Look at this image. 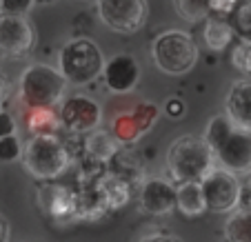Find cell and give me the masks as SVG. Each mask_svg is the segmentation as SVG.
Returning <instances> with one entry per match:
<instances>
[{"instance_id": "5", "label": "cell", "mask_w": 251, "mask_h": 242, "mask_svg": "<svg viewBox=\"0 0 251 242\" xmlns=\"http://www.w3.org/2000/svg\"><path fill=\"white\" fill-rule=\"evenodd\" d=\"M67 89V80L56 67L33 62L18 80V96L25 107H56Z\"/></svg>"}, {"instance_id": "10", "label": "cell", "mask_w": 251, "mask_h": 242, "mask_svg": "<svg viewBox=\"0 0 251 242\" xmlns=\"http://www.w3.org/2000/svg\"><path fill=\"white\" fill-rule=\"evenodd\" d=\"M60 109H58V118L60 124L65 129L74 133H89L94 129H98L100 120H102V109L89 96H69L62 102H58Z\"/></svg>"}, {"instance_id": "21", "label": "cell", "mask_w": 251, "mask_h": 242, "mask_svg": "<svg viewBox=\"0 0 251 242\" xmlns=\"http://www.w3.org/2000/svg\"><path fill=\"white\" fill-rule=\"evenodd\" d=\"M145 131H147V129L140 124V120L136 118L133 111H127V114L116 116L114 127H111L114 138L118 140V143H123V145H133Z\"/></svg>"}, {"instance_id": "34", "label": "cell", "mask_w": 251, "mask_h": 242, "mask_svg": "<svg viewBox=\"0 0 251 242\" xmlns=\"http://www.w3.org/2000/svg\"><path fill=\"white\" fill-rule=\"evenodd\" d=\"M238 2H242V0H238Z\"/></svg>"}, {"instance_id": "6", "label": "cell", "mask_w": 251, "mask_h": 242, "mask_svg": "<svg viewBox=\"0 0 251 242\" xmlns=\"http://www.w3.org/2000/svg\"><path fill=\"white\" fill-rule=\"evenodd\" d=\"M151 58L167 76H185L198 62V47L187 31L169 29L153 40Z\"/></svg>"}, {"instance_id": "32", "label": "cell", "mask_w": 251, "mask_h": 242, "mask_svg": "<svg viewBox=\"0 0 251 242\" xmlns=\"http://www.w3.org/2000/svg\"><path fill=\"white\" fill-rule=\"evenodd\" d=\"M56 0H33V5H51Z\"/></svg>"}, {"instance_id": "4", "label": "cell", "mask_w": 251, "mask_h": 242, "mask_svg": "<svg viewBox=\"0 0 251 242\" xmlns=\"http://www.w3.org/2000/svg\"><path fill=\"white\" fill-rule=\"evenodd\" d=\"M104 58L100 47L89 38H74L58 53V72L67 85L85 87L91 85L102 73Z\"/></svg>"}, {"instance_id": "12", "label": "cell", "mask_w": 251, "mask_h": 242, "mask_svg": "<svg viewBox=\"0 0 251 242\" xmlns=\"http://www.w3.org/2000/svg\"><path fill=\"white\" fill-rule=\"evenodd\" d=\"M100 76L111 94H131L140 82V65L131 53H116L104 62Z\"/></svg>"}, {"instance_id": "18", "label": "cell", "mask_w": 251, "mask_h": 242, "mask_svg": "<svg viewBox=\"0 0 251 242\" xmlns=\"http://www.w3.org/2000/svg\"><path fill=\"white\" fill-rule=\"evenodd\" d=\"M60 118L53 111V107H27V129L31 136L38 133H58Z\"/></svg>"}, {"instance_id": "25", "label": "cell", "mask_w": 251, "mask_h": 242, "mask_svg": "<svg viewBox=\"0 0 251 242\" xmlns=\"http://www.w3.org/2000/svg\"><path fill=\"white\" fill-rule=\"evenodd\" d=\"M23 147H20L16 133L11 136H0V162H14L20 158Z\"/></svg>"}, {"instance_id": "15", "label": "cell", "mask_w": 251, "mask_h": 242, "mask_svg": "<svg viewBox=\"0 0 251 242\" xmlns=\"http://www.w3.org/2000/svg\"><path fill=\"white\" fill-rule=\"evenodd\" d=\"M94 189L98 191V195L107 211L120 209L123 204L129 202V185L118 173H104V176H100L98 180L94 182Z\"/></svg>"}, {"instance_id": "9", "label": "cell", "mask_w": 251, "mask_h": 242, "mask_svg": "<svg viewBox=\"0 0 251 242\" xmlns=\"http://www.w3.org/2000/svg\"><path fill=\"white\" fill-rule=\"evenodd\" d=\"M36 45L33 27L25 16L0 11V56L18 60L25 58Z\"/></svg>"}, {"instance_id": "20", "label": "cell", "mask_w": 251, "mask_h": 242, "mask_svg": "<svg viewBox=\"0 0 251 242\" xmlns=\"http://www.w3.org/2000/svg\"><path fill=\"white\" fill-rule=\"evenodd\" d=\"M85 147H87V151L91 153V158H96V160H100V162H107L118 151V140L114 138V133L96 131L94 129V131H89V138H87Z\"/></svg>"}, {"instance_id": "17", "label": "cell", "mask_w": 251, "mask_h": 242, "mask_svg": "<svg viewBox=\"0 0 251 242\" xmlns=\"http://www.w3.org/2000/svg\"><path fill=\"white\" fill-rule=\"evenodd\" d=\"M204 43H207V47L211 49V51H225V49L229 47V45L233 43V36H236V31H233V24L227 23V18H218V16H207L204 18Z\"/></svg>"}, {"instance_id": "13", "label": "cell", "mask_w": 251, "mask_h": 242, "mask_svg": "<svg viewBox=\"0 0 251 242\" xmlns=\"http://www.w3.org/2000/svg\"><path fill=\"white\" fill-rule=\"evenodd\" d=\"M138 202L149 216H169L176 211V187L165 178H147L140 187Z\"/></svg>"}, {"instance_id": "28", "label": "cell", "mask_w": 251, "mask_h": 242, "mask_svg": "<svg viewBox=\"0 0 251 242\" xmlns=\"http://www.w3.org/2000/svg\"><path fill=\"white\" fill-rule=\"evenodd\" d=\"M165 114L169 116V118H180V116L185 114V102H182L180 98H171V100H167Z\"/></svg>"}, {"instance_id": "24", "label": "cell", "mask_w": 251, "mask_h": 242, "mask_svg": "<svg viewBox=\"0 0 251 242\" xmlns=\"http://www.w3.org/2000/svg\"><path fill=\"white\" fill-rule=\"evenodd\" d=\"M231 65L236 67L240 73L251 78V40L240 38L231 51Z\"/></svg>"}, {"instance_id": "1", "label": "cell", "mask_w": 251, "mask_h": 242, "mask_svg": "<svg viewBox=\"0 0 251 242\" xmlns=\"http://www.w3.org/2000/svg\"><path fill=\"white\" fill-rule=\"evenodd\" d=\"M202 138L211 147L218 167L236 176L251 173V129L236 127L225 114H218L209 120Z\"/></svg>"}, {"instance_id": "14", "label": "cell", "mask_w": 251, "mask_h": 242, "mask_svg": "<svg viewBox=\"0 0 251 242\" xmlns=\"http://www.w3.org/2000/svg\"><path fill=\"white\" fill-rule=\"evenodd\" d=\"M225 116L236 127L251 129V78L236 80L225 98Z\"/></svg>"}, {"instance_id": "23", "label": "cell", "mask_w": 251, "mask_h": 242, "mask_svg": "<svg viewBox=\"0 0 251 242\" xmlns=\"http://www.w3.org/2000/svg\"><path fill=\"white\" fill-rule=\"evenodd\" d=\"M233 31L240 38L251 40V0H242L233 9Z\"/></svg>"}, {"instance_id": "29", "label": "cell", "mask_w": 251, "mask_h": 242, "mask_svg": "<svg viewBox=\"0 0 251 242\" xmlns=\"http://www.w3.org/2000/svg\"><path fill=\"white\" fill-rule=\"evenodd\" d=\"M7 96H9V80H7V76L2 72H0V107L5 105Z\"/></svg>"}, {"instance_id": "19", "label": "cell", "mask_w": 251, "mask_h": 242, "mask_svg": "<svg viewBox=\"0 0 251 242\" xmlns=\"http://www.w3.org/2000/svg\"><path fill=\"white\" fill-rule=\"evenodd\" d=\"M225 236L231 242H251V207H240L231 211L225 222Z\"/></svg>"}, {"instance_id": "31", "label": "cell", "mask_w": 251, "mask_h": 242, "mask_svg": "<svg viewBox=\"0 0 251 242\" xmlns=\"http://www.w3.org/2000/svg\"><path fill=\"white\" fill-rule=\"evenodd\" d=\"M142 240H176V236H169V233H156V236H142Z\"/></svg>"}, {"instance_id": "26", "label": "cell", "mask_w": 251, "mask_h": 242, "mask_svg": "<svg viewBox=\"0 0 251 242\" xmlns=\"http://www.w3.org/2000/svg\"><path fill=\"white\" fill-rule=\"evenodd\" d=\"M31 7L33 0H0V11H7V14L27 16Z\"/></svg>"}, {"instance_id": "33", "label": "cell", "mask_w": 251, "mask_h": 242, "mask_svg": "<svg viewBox=\"0 0 251 242\" xmlns=\"http://www.w3.org/2000/svg\"><path fill=\"white\" fill-rule=\"evenodd\" d=\"M247 204L251 207V182H249V187H247Z\"/></svg>"}, {"instance_id": "8", "label": "cell", "mask_w": 251, "mask_h": 242, "mask_svg": "<svg viewBox=\"0 0 251 242\" xmlns=\"http://www.w3.org/2000/svg\"><path fill=\"white\" fill-rule=\"evenodd\" d=\"M98 16L118 33H136L147 23V0H96Z\"/></svg>"}, {"instance_id": "11", "label": "cell", "mask_w": 251, "mask_h": 242, "mask_svg": "<svg viewBox=\"0 0 251 242\" xmlns=\"http://www.w3.org/2000/svg\"><path fill=\"white\" fill-rule=\"evenodd\" d=\"M38 204L56 224H69L78 218V194L51 180H45L38 189Z\"/></svg>"}, {"instance_id": "7", "label": "cell", "mask_w": 251, "mask_h": 242, "mask_svg": "<svg viewBox=\"0 0 251 242\" xmlns=\"http://www.w3.org/2000/svg\"><path fill=\"white\" fill-rule=\"evenodd\" d=\"M204 204L211 214H231L242 202V185L236 173L213 165L211 169L200 178Z\"/></svg>"}, {"instance_id": "2", "label": "cell", "mask_w": 251, "mask_h": 242, "mask_svg": "<svg viewBox=\"0 0 251 242\" xmlns=\"http://www.w3.org/2000/svg\"><path fill=\"white\" fill-rule=\"evenodd\" d=\"M20 158H23L25 169L31 173V178L40 182L60 178L71 165L69 149L62 145V140H58L56 133L31 136V140L25 145Z\"/></svg>"}, {"instance_id": "30", "label": "cell", "mask_w": 251, "mask_h": 242, "mask_svg": "<svg viewBox=\"0 0 251 242\" xmlns=\"http://www.w3.org/2000/svg\"><path fill=\"white\" fill-rule=\"evenodd\" d=\"M11 236V229H9V220L5 216L0 214V242H7Z\"/></svg>"}, {"instance_id": "3", "label": "cell", "mask_w": 251, "mask_h": 242, "mask_svg": "<svg viewBox=\"0 0 251 242\" xmlns=\"http://www.w3.org/2000/svg\"><path fill=\"white\" fill-rule=\"evenodd\" d=\"M216 165L211 147L202 136H180L167 151V171L174 182L200 180Z\"/></svg>"}, {"instance_id": "16", "label": "cell", "mask_w": 251, "mask_h": 242, "mask_svg": "<svg viewBox=\"0 0 251 242\" xmlns=\"http://www.w3.org/2000/svg\"><path fill=\"white\" fill-rule=\"evenodd\" d=\"M176 209L187 218H198V216L207 214L200 180L178 182V187H176Z\"/></svg>"}, {"instance_id": "27", "label": "cell", "mask_w": 251, "mask_h": 242, "mask_svg": "<svg viewBox=\"0 0 251 242\" xmlns=\"http://www.w3.org/2000/svg\"><path fill=\"white\" fill-rule=\"evenodd\" d=\"M16 120L11 114H7V111H0V136H11V133H16Z\"/></svg>"}, {"instance_id": "22", "label": "cell", "mask_w": 251, "mask_h": 242, "mask_svg": "<svg viewBox=\"0 0 251 242\" xmlns=\"http://www.w3.org/2000/svg\"><path fill=\"white\" fill-rule=\"evenodd\" d=\"M176 11L189 23H198L209 16V0H174Z\"/></svg>"}]
</instances>
